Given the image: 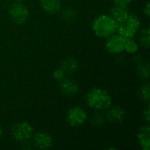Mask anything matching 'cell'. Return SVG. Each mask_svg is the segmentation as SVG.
Masks as SVG:
<instances>
[{
	"mask_svg": "<svg viewBox=\"0 0 150 150\" xmlns=\"http://www.w3.org/2000/svg\"><path fill=\"white\" fill-rule=\"evenodd\" d=\"M86 103L90 107L96 110H105L111 106L112 98L106 91L95 88L87 94Z\"/></svg>",
	"mask_w": 150,
	"mask_h": 150,
	"instance_id": "cell-1",
	"label": "cell"
},
{
	"mask_svg": "<svg viewBox=\"0 0 150 150\" xmlns=\"http://www.w3.org/2000/svg\"><path fill=\"white\" fill-rule=\"evenodd\" d=\"M141 96H142V99L144 101L149 102L150 96V91L149 84H145L144 86H142V88L141 90Z\"/></svg>",
	"mask_w": 150,
	"mask_h": 150,
	"instance_id": "cell-17",
	"label": "cell"
},
{
	"mask_svg": "<svg viewBox=\"0 0 150 150\" xmlns=\"http://www.w3.org/2000/svg\"><path fill=\"white\" fill-rule=\"evenodd\" d=\"M127 15H128V11L125 6L115 5L111 10V17L115 21L116 24H118L122 19H124Z\"/></svg>",
	"mask_w": 150,
	"mask_h": 150,
	"instance_id": "cell-12",
	"label": "cell"
},
{
	"mask_svg": "<svg viewBox=\"0 0 150 150\" xmlns=\"http://www.w3.org/2000/svg\"><path fill=\"white\" fill-rule=\"evenodd\" d=\"M92 28L98 36L108 38L116 32V23L111 16L101 15L94 20Z\"/></svg>",
	"mask_w": 150,
	"mask_h": 150,
	"instance_id": "cell-3",
	"label": "cell"
},
{
	"mask_svg": "<svg viewBox=\"0 0 150 150\" xmlns=\"http://www.w3.org/2000/svg\"><path fill=\"white\" fill-rule=\"evenodd\" d=\"M116 5H120V6H127L130 2L131 0H112Z\"/></svg>",
	"mask_w": 150,
	"mask_h": 150,
	"instance_id": "cell-19",
	"label": "cell"
},
{
	"mask_svg": "<svg viewBox=\"0 0 150 150\" xmlns=\"http://www.w3.org/2000/svg\"><path fill=\"white\" fill-rule=\"evenodd\" d=\"M16 1H21V0H16Z\"/></svg>",
	"mask_w": 150,
	"mask_h": 150,
	"instance_id": "cell-23",
	"label": "cell"
},
{
	"mask_svg": "<svg viewBox=\"0 0 150 150\" xmlns=\"http://www.w3.org/2000/svg\"><path fill=\"white\" fill-rule=\"evenodd\" d=\"M144 13L146 14V16L147 17H149L150 15V7H149V3H148L147 4H146V7L144 8Z\"/></svg>",
	"mask_w": 150,
	"mask_h": 150,
	"instance_id": "cell-21",
	"label": "cell"
},
{
	"mask_svg": "<svg viewBox=\"0 0 150 150\" xmlns=\"http://www.w3.org/2000/svg\"><path fill=\"white\" fill-rule=\"evenodd\" d=\"M87 119V114L83 109L79 106L71 108L67 114V120L69 125L73 127L83 125Z\"/></svg>",
	"mask_w": 150,
	"mask_h": 150,
	"instance_id": "cell-6",
	"label": "cell"
},
{
	"mask_svg": "<svg viewBox=\"0 0 150 150\" xmlns=\"http://www.w3.org/2000/svg\"><path fill=\"white\" fill-rule=\"evenodd\" d=\"M150 132L149 127H143L138 133V140L143 150L149 149Z\"/></svg>",
	"mask_w": 150,
	"mask_h": 150,
	"instance_id": "cell-11",
	"label": "cell"
},
{
	"mask_svg": "<svg viewBox=\"0 0 150 150\" xmlns=\"http://www.w3.org/2000/svg\"><path fill=\"white\" fill-rule=\"evenodd\" d=\"M108 40L106 42L105 47L106 50L111 54H120L125 50L126 41L127 40L122 36L119 35H112L108 37Z\"/></svg>",
	"mask_w": 150,
	"mask_h": 150,
	"instance_id": "cell-7",
	"label": "cell"
},
{
	"mask_svg": "<svg viewBox=\"0 0 150 150\" xmlns=\"http://www.w3.org/2000/svg\"><path fill=\"white\" fill-rule=\"evenodd\" d=\"M34 143L40 149H48L52 144V137L44 132H39L34 134Z\"/></svg>",
	"mask_w": 150,
	"mask_h": 150,
	"instance_id": "cell-8",
	"label": "cell"
},
{
	"mask_svg": "<svg viewBox=\"0 0 150 150\" xmlns=\"http://www.w3.org/2000/svg\"><path fill=\"white\" fill-rule=\"evenodd\" d=\"M60 89L65 95L72 96L78 91V85L72 79L63 78L60 81Z\"/></svg>",
	"mask_w": 150,
	"mask_h": 150,
	"instance_id": "cell-9",
	"label": "cell"
},
{
	"mask_svg": "<svg viewBox=\"0 0 150 150\" xmlns=\"http://www.w3.org/2000/svg\"><path fill=\"white\" fill-rule=\"evenodd\" d=\"M125 118V111L121 107H113L107 113V120L112 123H117Z\"/></svg>",
	"mask_w": 150,
	"mask_h": 150,
	"instance_id": "cell-13",
	"label": "cell"
},
{
	"mask_svg": "<svg viewBox=\"0 0 150 150\" xmlns=\"http://www.w3.org/2000/svg\"><path fill=\"white\" fill-rule=\"evenodd\" d=\"M43 10L48 13H55L61 9L60 0H40Z\"/></svg>",
	"mask_w": 150,
	"mask_h": 150,
	"instance_id": "cell-10",
	"label": "cell"
},
{
	"mask_svg": "<svg viewBox=\"0 0 150 150\" xmlns=\"http://www.w3.org/2000/svg\"><path fill=\"white\" fill-rule=\"evenodd\" d=\"M10 16L11 18L18 25H22L24 24L27 18H28V10L27 8L19 3H15L13 4L11 8H10Z\"/></svg>",
	"mask_w": 150,
	"mask_h": 150,
	"instance_id": "cell-5",
	"label": "cell"
},
{
	"mask_svg": "<svg viewBox=\"0 0 150 150\" xmlns=\"http://www.w3.org/2000/svg\"><path fill=\"white\" fill-rule=\"evenodd\" d=\"M149 28L143 29L140 34V41L142 45L144 46L145 47H149Z\"/></svg>",
	"mask_w": 150,
	"mask_h": 150,
	"instance_id": "cell-15",
	"label": "cell"
},
{
	"mask_svg": "<svg viewBox=\"0 0 150 150\" xmlns=\"http://www.w3.org/2000/svg\"><path fill=\"white\" fill-rule=\"evenodd\" d=\"M77 69V62L73 58H68L62 62V70L65 73L71 74Z\"/></svg>",
	"mask_w": 150,
	"mask_h": 150,
	"instance_id": "cell-14",
	"label": "cell"
},
{
	"mask_svg": "<svg viewBox=\"0 0 150 150\" xmlns=\"http://www.w3.org/2000/svg\"><path fill=\"white\" fill-rule=\"evenodd\" d=\"M125 50H127L128 53H135L138 50V45L132 39L127 40L126 46H125Z\"/></svg>",
	"mask_w": 150,
	"mask_h": 150,
	"instance_id": "cell-16",
	"label": "cell"
},
{
	"mask_svg": "<svg viewBox=\"0 0 150 150\" xmlns=\"http://www.w3.org/2000/svg\"><path fill=\"white\" fill-rule=\"evenodd\" d=\"M54 77L55 80L60 82L61 80H62L65 77V72L62 69H56L54 72Z\"/></svg>",
	"mask_w": 150,
	"mask_h": 150,
	"instance_id": "cell-18",
	"label": "cell"
},
{
	"mask_svg": "<svg viewBox=\"0 0 150 150\" xmlns=\"http://www.w3.org/2000/svg\"><path fill=\"white\" fill-rule=\"evenodd\" d=\"M33 127L27 122H20L11 128V135L18 142H25L33 136Z\"/></svg>",
	"mask_w": 150,
	"mask_h": 150,
	"instance_id": "cell-4",
	"label": "cell"
},
{
	"mask_svg": "<svg viewBox=\"0 0 150 150\" xmlns=\"http://www.w3.org/2000/svg\"><path fill=\"white\" fill-rule=\"evenodd\" d=\"M2 134H3V130H2V128H1V127H0V138H1V136H2Z\"/></svg>",
	"mask_w": 150,
	"mask_h": 150,
	"instance_id": "cell-22",
	"label": "cell"
},
{
	"mask_svg": "<svg viewBox=\"0 0 150 150\" xmlns=\"http://www.w3.org/2000/svg\"><path fill=\"white\" fill-rule=\"evenodd\" d=\"M140 24V20L136 15L128 13L124 19L116 24V31H118L119 34L126 40H130L134 38L139 30Z\"/></svg>",
	"mask_w": 150,
	"mask_h": 150,
	"instance_id": "cell-2",
	"label": "cell"
},
{
	"mask_svg": "<svg viewBox=\"0 0 150 150\" xmlns=\"http://www.w3.org/2000/svg\"><path fill=\"white\" fill-rule=\"evenodd\" d=\"M144 116H145V118H146V121L149 123V107L148 106L147 107V109L144 111Z\"/></svg>",
	"mask_w": 150,
	"mask_h": 150,
	"instance_id": "cell-20",
	"label": "cell"
}]
</instances>
